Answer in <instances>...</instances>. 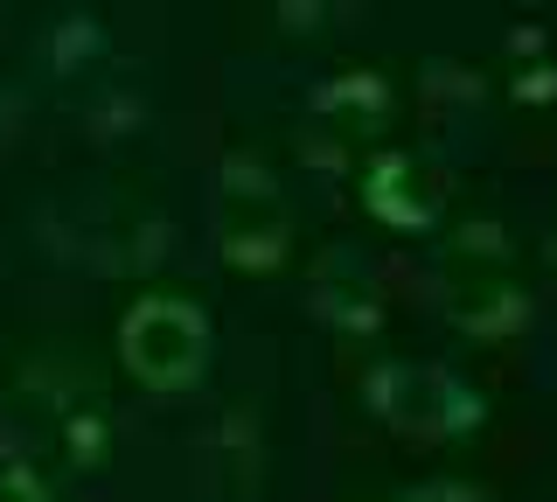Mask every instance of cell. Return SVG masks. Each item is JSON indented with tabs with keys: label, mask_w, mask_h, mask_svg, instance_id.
<instances>
[{
	"label": "cell",
	"mask_w": 557,
	"mask_h": 502,
	"mask_svg": "<svg viewBox=\"0 0 557 502\" xmlns=\"http://www.w3.org/2000/svg\"><path fill=\"white\" fill-rule=\"evenodd\" d=\"M405 175H411V154H391V161H376V168H370V210L391 217V223H405V231H425L440 210H432L425 196H411Z\"/></svg>",
	"instance_id": "obj_4"
},
{
	"label": "cell",
	"mask_w": 557,
	"mask_h": 502,
	"mask_svg": "<svg viewBox=\"0 0 557 502\" xmlns=\"http://www.w3.org/2000/svg\"><path fill=\"white\" fill-rule=\"evenodd\" d=\"M119 363L153 391H188L209 363V321L196 301H139L119 321Z\"/></svg>",
	"instance_id": "obj_1"
},
{
	"label": "cell",
	"mask_w": 557,
	"mask_h": 502,
	"mask_svg": "<svg viewBox=\"0 0 557 502\" xmlns=\"http://www.w3.org/2000/svg\"><path fill=\"white\" fill-rule=\"evenodd\" d=\"M370 405L405 432H467L481 426V397L432 363H391L370 377Z\"/></svg>",
	"instance_id": "obj_3"
},
{
	"label": "cell",
	"mask_w": 557,
	"mask_h": 502,
	"mask_svg": "<svg viewBox=\"0 0 557 502\" xmlns=\"http://www.w3.org/2000/svg\"><path fill=\"white\" fill-rule=\"evenodd\" d=\"M0 502H57V489H49L35 467H8V475H0Z\"/></svg>",
	"instance_id": "obj_5"
},
{
	"label": "cell",
	"mask_w": 557,
	"mask_h": 502,
	"mask_svg": "<svg viewBox=\"0 0 557 502\" xmlns=\"http://www.w3.org/2000/svg\"><path fill=\"white\" fill-rule=\"evenodd\" d=\"M216 245H223L231 266H251V272H265V266L286 258L293 223H286L278 188L258 175V168H231V175L216 182Z\"/></svg>",
	"instance_id": "obj_2"
}]
</instances>
